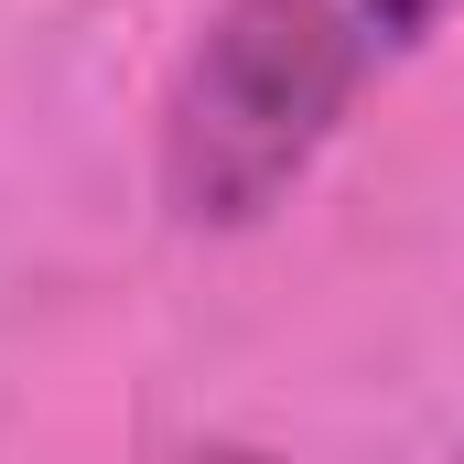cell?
Wrapping results in <instances>:
<instances>
[{"label":"cell","mask_w":464,"mask_h":464,"mask_svg":"<svg viewBox=\"0 0 464 464\" xmlns=\"http://www.w3.org/2000/svg\"><path fill=\"white\" fill-rule=\"evenodd\" d=\"M454 464H464V443H454Z\"/></svg>","instance_id":"cell-2"},{"label":"cell","mask_w":464,"mask_h":464,"mask_svg":"<svg viewBox=\"0 0 464 464\" xmlns=\"http://www.w3.org/2000/svg\"><path fill=\"white\" fill-rule=\"evenodd\" d=\"M454 0H217L162 98V206L184 227H259Z\"/></svg>","instance_id":"cell-1"}]
</instances>
